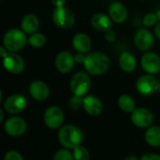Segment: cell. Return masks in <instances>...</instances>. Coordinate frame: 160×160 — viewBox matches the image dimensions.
<instances>
[{
    "mask_svg": "<svg viewBox=\"0 0 160 160\" xmlns=\"http://www.w3.org/2000/svg\"><path fill=\"white\" fill-rule=\"evenodd\" d=\"M82 107L84 111L91 116H98L103 111L101 101L95 96H87L83 98Z\"/></svg>",
    "mask_w": 160,
    "mask_h": 160,
    "instance_id": "obj_16",
    "label": "cell"
},
{
    "mask_svg": "<svg viewBox=\"0 0 160 160\" xmlns=\"http://www.w3.org/2000/svg\"><path fill=\"white\" fill-rule=\"evenodd\" d=\"M53 158L55 160H73L74 157H73V153L69 152L68 148H66V149L58 150L55 153Z\"/></svg>",
    "mask_w": 160,
    "mask_h": 160,
    "instance_id": "obj_26",
    "label": "cell"
},
{
    "mask_svg": "<svg viewBox=\"0 0 160 160\" xmlns=\"http://www.w3.org/2000/svg\"><path fill=\"white\" fill-rule=\"evenodd\" d=\"M131 122L141 128H149L154 122V114L146 108H138L131 112Z\"/></svg>",
    "mask_w": 160,
    "mask_h": 160,
    "instance_id": "obj_6",
    "label": "cell"
},
{
    "mask_svg": "<svg viewBox=\"0 0 160 160\" xmlns=\"http://www.w3.org/2000/svg\"><path fill=\"white\" fill-rule=\"evenodd\" d=\"M145 141L146 142L153 146H160V128L158 127H150L145 132Z\"/></svg>",
    "mask_w": 160,
    "mask_h": 160,
    "instance_id": "obj_22",
    "label": "cell"
},
{
    "mask_svg": "<svg viewBox=\"0 0 160 160\" xmlns=\"http://www.w3.org/2000/svg\"><path fill=\"white\" fill-rule=\"evenodd\" d=\"M158 85L159 84L157 79L152 76V74L141 76L136 82V88L138 92L143 96L154 94L157 90H158Z\"/></svg>",
    "mask_w": 160,
    "mask_h": 160,
    "instance_id": "obj_8",
    "label": "cell"
},
{
    "mask_svg": "<svg viewBox=\"0 0 160 160\" xmlns=\"http://www.w3.org/2000/svg\"><path fill=\"white\" fill-rule=\"evenodd\" d=\"M3 66L8 72L11 74H20L24 69V61L20 55L11 52L3 58Z\"/></svg>",
    "mask_w": 160,
    "mask_h": 160,
    "instance_id": "obj_11",
    "label": "cell"
},
{
    "mask_svg": "<svg viewBox=\"0 0 160 160\" xmlns=\"http://www.w3.org/2000/svg\"><path fill=\"white\" fill-rule=\"evenodd\" d=\"M155 34H156L157 38L160 40V22L156 24V27H155Z\"/></svg>",
    "mask_w": 160,
    "mask_h": 160,
    "instance_id": "obj_34",
    "label": "cell"
},
{
    "mask_svg": "<svg viewBox=\"0 0 160 160\" xmlns=\"http://www.w3.org/2000/svg\"><path fill=\"white\" fill-rule=\"evenodd\" d=\"M21 26L25 34H29V35L34 34L38 31L39 27L38 18L34 14H27L22 18Z\"/></svg>",
    "mask_w": 160,
    "mask_h": 160,
    "instance_id": "obj_20",
    "label": "cell"
},
{
    "mask_svg": "<svg viewBox=\"0 0 160 160\" xmlns=\"http://www.w3.org/2000/svg\"><path fill=\"white\" fill-rule=\"evenodd\" d=\"M142 160H160V156L158 155H156V154H150V153H147L145 154L144 156H142L141 158Z\"/></svg>",
    "mask_w": 160,
    "mask_h": 160,
    "instance_id": "obj_31",
    "label": "cell"
},
{
    "mask_svg": "<svg viewBox=\"0 0 160 160\" xmlns=\"http://www.w3.org/2000/svg\"><path fill=\"white\" fill-rule=\"evenodd\" d=\"M134 42L140 51L146 52L154 45V36L147 29H140L135 35Z\"/></svg>",
    "mask_w": 160,
    "mask_h": 160,
    "instance_id": "obj_13",
    "label": "cell"
},
{
    "mask_svg": "<svg viewBox=\"0 0 160 160\" xmlns=\"http://www.w3.org/2000/svg\"><path fill=\"white\" fill-rule=\"evenodd\" d=\"M75 64L74 55H72L68 51H63L59 52L55 59V67L60 73L66 74L70 72Z\"/></svg>",
    "mask_w": 160,
    "mask_h": 160,
    "instance_id": "obj_12",
    "label": "cell"
},
{
    "mask_svg": "<svg viewBox=\"0 0 160 160\" xmlns=\"http://www.w3.org/2000/svg\"><path fill=\"white\" fill-rule=\"evenodd\" d=\"M64 122V112L57 106L49 107L44 112V123L52 129H56L61 127Z\"/></svg>",
    "mask_w": 160,
    "mask_h": 160,
    "instance_id": "obj_7",
    "label": "cell"
},
{
    "mask_svg": "<svg viewBox=\"0 0 160 160\" xmlns=\"http://www.w3.org/2000/svg\"><path fill=\"white\" fill-rule=\"evenodd\" d=\"M126 159L127 160H137L138 159V158H137V157H128Z\"/></svg>",
    "mask_w": 160,
    "mask_h": 160,
    "instance_id": "obj_36",
    "label": "cell"
},
{
    "mask_svg": "<svg viewBox=\"0 0 160 160\" xmlns=\"http://www.w3.org/2000/svg\"><path fill=\"white\" fill-rule=\"evenodd\" d=\"M52 5H53L55 8L64 7V5H65V3H66V0H52Z\"/></svg>",
    "mask_w": 160,
    "mask_h": 160,
    "instance_id": "obj_33",
    "label": "cell"
},
{
    "mask_svg": "<svg viewBox=\"0 0 160 160\" xmlns=\"http://www.w3.org/2000/svg\"><path fill=\"white\" fill-rule=\"evenodd\" d=\"M91 87V80L85 72H77L70 81V89L74 96L83 97Z\"/></svg>",
    "mask_w": 160,
    "mask_h": 160,
    "instance_id": "obj_5",
    "label": "cell"
},
{
    "mask_svg": "<svg viewBox=\"0 0 160 160\" xmlns=\"http://www.w3.org/2000/svg\"><path fill=\"white\" fill-rule=\"evenodd\" d=\"M27 106L26 98L19 94L8 97L4 102V109L7 112L11 114H17L22 112Z\"/></svg>",
    "mask_w": 160,
    "mask_h": 160,
    "instance_id": "obj_9",
    "label": "cell"
},
{
    "mask_svg": "<svg viewBox=\"0 0 160 160\" xmlns=\"http://www.w3.org/2000/svg\"><path fill=\"white\" fill-rule=\"evenodd\" d=\"M27 128L26 122L21 117H11L8 119L4 125L5 132L12 137H18L22 135Z\"/></svg>",
    "mask_w": 160,
    "mask_h": 160,
    "instance_id": "obj_10",
    "label": "cell"
},
{
    "mask_svg": "<svg viewBox=\"0 0 160 160\" xmlns=\"http://www.w3.org/2000/svg\"><path fill=\"white\" fill-rule=\"evenodd\" d=\"M73 157L74 159L87 160L90 158V154L85 147H83L82 145H79L73 149Z\"/></svg>",
    "mask_w": 160,
    "mask_h": 160,
    "instance_id": "obj_25",
    "label": "cell"
},
{
    "mask_svg": "<svg viewBox=\"0 0 160 160\" xmlns=\"http://www.w3.org/2000/svg\"><path fill=\"white\" fill-rule=\"evenodd\" d=\"M118 105L120 109L126 112H132L136 109L134 99L128 95H122L118 98Z\"/></svg>",
    "mask_w": 160,
    "mask_h": 160,
    "instance_id": "obj_23",
    "label": "cell"
},
{
    "mask_svg": "<svg viewBox=\"0 0 160 160\" xmlns=\"http://www.w3.org/2000/svg\"><path fill=\"white\" fill-rule=\"evenodd\" d=\"M83 133L82 129L73 125H67L60 128L58 132L59 142L68 149H74L82 144Z\"/></svg>",
    "mask_w": 160,
    "mask_h": 160,
    "instance_id": "obj_1",
    "label": "cell"
},
{
    "mask_svg": "<svg viewBox=\"0 0 160 160\" xmlns=\"http://www.w3.org/2000/svg\"><path fill=\"white\" fill-rule=\"evenodd\" d=\"M157 15H158V21H160V9H159V10H158V12H157Z\"/></svg>",
    "mask_w": 160,
    "mask_h": 160,
    "instance_id": "obj_37",
    "label": "cell"
},
{
    "mask_svg": "<svg viewBox=\"0 0 160 160\" xmlns=\"http://www.w3.org/2000/svg\"><path fill=\"white\" fill-rule=\"evenodd\" d=\"M105 39L108 41V42H114L115 39H116V35H115V32L112 29L110 30H107L105 32Z\"/></svg>",
    "mask_w": 160,
    "mask_h": 160,
    "instance_id": "obj_30",
    "label": "cell"
},
{
    "mask_svg": "<svg viewBox=\"0 0 160 160\" xmlns=\"http://www.w3.org/2000/svg\"><path fill=\"white\" fill-rule=\"evenodd\" d=\"M5 160H23V157L17 151H8L5 155Z\"/></svg>",
    "mask_w": 160,
    "mask_h": 160,
    "instance_id": "obj_28",
    "label": "cell"
},
{
    "mask_svg": "<svg viewBox=\"0 0 160 160\" xmlns=\"http://www.w3.org/2000/svg\"><path fill=\"white\" fill-rule=\"evenodd\" d=\"M82 97H79V96H74L71 100H70V107L73 110H78L82 105V101L83 99H82Z\"/></svg>",
    "mask_w": 160,
    "mask_h": 160,
    "instance_id": "obj_29",
    "label": "cell"
},
{
    "mask_svg": "<svg viewBox=\"0 0 160 160\" xmlns=\"http://www.w3.org/2000/svg\"><path fill=\"white\" fill-rule=\"evenodd\" d=\"M3 118H4V112L1 109L0 110V122H3Z\"/></svg>",
    "mask_w": 160,
    "mask_h": 160,
    "instance_id": "obj_35",
    "label": "cell"
},
{
    "mask_svg": "<svg viewBox=\"0 0 160 160\" xmlns=\"http://www.w3.org/2000/svg\"><path fill=\"white\" fill-rule=\"evenodd\" d=\"M52 21L56 26L62 29H68L73 26L75 22L74 13L68 8L58 7L52 12Z\"/></svg>",
    "mask_w": 160,
    "mask_h": 160,
    "instance_id": "obj_4",
    "label": "cell"
},
{
    "mask_svg": "<svg viewBox=\"0 0 160 160\" xmlns=\"http://www.w3.org/2000/svg\"><path fill=\"white\" fill-rule=\"evenodd\" d=\"M119 66L125 72H132L137 67V61L134 55L128 52H123L119 58Z\"/></svg>",
    "mask_w": 160,
    "mask_h": 160,
    "instance_id": "obj_21",
    "label": "cell"
},
{
    "mask_svg": "<svg viewBox=\"0 0 160 160\" xmlns=\"http://www.w3.org/2000/svg\"><path fill=\"white\" fill-rule=\"evenodd\" d=\"M83 65L88 73L92 75H102L110 67V59L103 52H94L86 55Z\"/></svg>",
    "mask_w": 160,
    "mask_h": 160,
    "instance_id": "obj_2",
    "label": "cell"
},
{
    "mask_svg": "<svg viewBox=\"0 0 160 160\" xmlns=\"http://www.w3.org/2000/svg\"><path fill=\"white\" fill-rule=\"evenodd\" d=\"M91 23L95 29H97L98 31L106 32L107 30L112 29V20L111 17H109L103 13H97L92 17Z\"/></svg>",
    "mask_w": 160,
    "mask_h": 160,
    "instance_id": "obj_19",
    "label": "cell"
},
{
    "mask_svg": "<svg viewBox=\"0 0 160 160\" xmlns=\"http://www.w3.org/2000/svg\"><path fill=\"white\" fill-rule=\"evenodd\" d=\"M28 43L34 48H41L46 43V37L41 33L31 34L28 38Z\"/></svg>",
    "mask_w": 160,
    "mask_h": 160,
    "instance_id": "obj_24",
    "label": "cell"
},
{
    "mask_svg": "<svg viewBox=\"0 0 160 160\" xmlns=\"http://www.w3.org/2000/svg\"><path fill=\"white\" fill-rule=\"evenodd\" d=\"M109 14L114 22L122 23L127 21L128 13L127 8L120 2H113L109 7Z\"/></svg>",
    "mask_w": 160,
    "mask_h": 160,
    "instance_id": "obj_17",
    "label": "cell"
},
{
    "mask_svg": "<svg viewBox=\"0 0 160 160\" xmlns=\"http://www.w3.org/2000/svg\"><path fill=\"white\" fill-rule=\"evenodd\" d=\"M141 65L148 74H156L160 71V57L155 52H147L142 56Z\"/></svg>",
    "mask_w": 160,
    "mask_h": 160,
    "instance_id": "obj_14",
    "label": "cell"
},
{
    "mask_svg": "<svg viewBox=\"0 0 160 160\" xmlns=\"http://www.w3.org/2000/svg\"><path fill=\"white\" fill-rule=\"evenodd\" d=\"M29 92L31 97L37 101H44L50 96V89L44 82L34 81L29 85Z\"/></svg>",
    "mask_w": 160,
    "mask_h": 160,
    "instance_id": "obj_15",
    "label": "cell"
},
{
    "mask_svg": "<svg viewBox=\"0 0 160 160\" xmlns=\"http://www.w3.org/2000/svg\"><path fill=\"white\" fill-rule=\"evenodd\" d=\"M72 46L78 52L87 53L89 52L92 43L90 38L84 33H78L73 37Z\"/></svg>",
    "mask_w": 160,
    "mask_h": 160,
    "instance_id": "obj_18",
    "label": "cell"
},
{
    "mask_svg": "<svg viewBox=\"0 0 160 160\" xmlns=\"http://www.w3.org/2000/svg\"><path fill=\"white\" fill-rule=\"evenodd\" d=\"M28 41L26 36L19 29H10L4 35L3 46L10 52L20 51Z\"/></svg>",
    "mask_w": 160,
    "mask_h": 160,
    "instance_id": "obj_3",
    "label": "cell"
},
{
    "mask_svg": "<svg viewBox=\"0 0 160 160\" xmlns=\"http://www.w3.org/2000/svg\"><path fill=\"white\" fill-rule=\"evenodd\" d=\"M158 18L157 13H148L143 18V24L147 27L154 26L158 23Z\"/></svg>",
    "mask_w": 160,
    "mask_h": 160,
    "instance_id": "obj_27",
    "label": "cell"
},
{
    "mask_svg": "<svg viewBox=\"0 0 160 160\" xmlns=\"http://www.w3.org/2000/svg\"><path fill=\"white\" fill-rule=\"evenodd\" d=\"M85 57H86V55H84V53H82V52H78L74 55L75 62L78 64H83L85 61Z\"/></svg>",
    "mask_w": 160,
    "mask_h": 160,
    "instance_id": "obj_32",
    "label": "cell"
}]
</instances>
